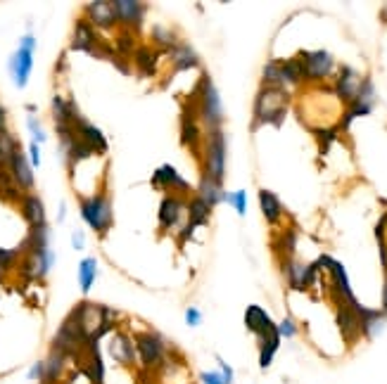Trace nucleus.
Segmentation results:
<instances>
[{
    "instance_id": "1",
    "label": "nucleus",
    "mask_w": 387,
    "mask_h": 384,
    "mask_svg": "<svg viewBox=\"0 0 387 384\" xmlns=\"http://www.w3.org/2000/svg\"><path fill=\"white\" fill-rule=\"evenodd\" d=\"M288 102H290V93L281 86H264L259 88L257 98H255V126L262 124H271V126H281L283 119L288 114Z\"/></svg>"
},
{
    "instance_id": "2",
    "label": "nucleus",
    "mask_w": 387,
    "mask_h": 384,
    "mask_svg": "<svg viewBox=\"0 0 387 384\" xmlns=\"http://www.w3.org/2000/svg\"><path fill=\"white\" fill-rule=\"evenodd\" d=\"M195 100H197V114L202 117V121L207 124V128L209 131L219 128L223 121V105H221V98H219V91H216L214 81L209 79V74H202V79H199Z\"/></svg>"
},
{
    "instance_id": "3",
    "label": "nucleus",
    "mask_w": 387,
    "mask_h": 384,
    "mask_svg": "<svg viewBox=\"0 0 387 384\" xmlns=\"http://www.w3.org/2000/svg\"><path fill=\"white\" fill-rule=\"evenodd\" d=\"M202 164H204L202 173L216 178V181H223V176H226V135H223L221 128L207 131Z\"/></svg>"
},
{
    "instance_id": "4",
    "label": "nucleus",
    "mask_w": 387,
    "mask_h": 384,
    "mask_svg": "<svg viewBox=\"0 0 387 384\" xmlns=\"http://www.w3.org/2000/svg\"><path fill=\"white\" fill-rule=\"evenodd\" d=\"M78 209H81V219L86 221L95 232L105 235V232L110 230L112 204H110V197H107L105 192H98V195H93V197H83L81 204H78Z\"/></svg>"
},
{
    "instance_id": "5",
    "label": "nucleus",
    "mask_w": 387,
    "mask_h": 384,
    "mask_svg": "<svg viewBox=\"0 0 387 384\" xmlns=\"http://www.w3.org/2000/svg\"><path fill=\"white\" fill-rule=\"evenodd\" d=\"M34 50H36V38L34 34H27L22 36L20 47L12 52L8 69L17 88H27L29 76H31V69H34Z\"/></svg>"
},
{
    "instance_id": "6",
    "label": "nucleus",
    "mask_w": 387,
    "mask_h": 384,
    "mask_svg": "<svg viewBox=\"0 0 387 384\" xmlns=\"http://www.w3.org/2000/svg\"><path fill=\"white\" fill-rule=\"evenodd\" d=\"M136 353L143 368L153 370L167 361V341L160 332H141L136 337Z\"/></svg>"
},
{
    "instance_id": "7",
    "label": "nucleus",
    "mask_w": 387,
    "mask_h": 384,
    "mask_svg": "<svg viewBox=\"0 0 387 384\" xmlns=\"http://www.w3.org/2000/svg\"><path fill=\"white\" fill-rule=\"evenodd\" d=\"M302 64H304V79L307 81H323L335 71V59L328 50H311L302 52Z\"/></svg>"
},
{
    "instance_id": "8",
    "label": "nucleus",
    "mask_w": 387,
    "mask_h": 384,
    "mask_svg": "<svg viewBox=\"0 0 387 384\" xmlns=\"http://www.w3.org/2000/svg\"><path fill=\"white\" fill-rule=\"evenodd\" d=\"M316 266H318V268H328V271H330V275H332V285H335V294H340L342 304H349V306H356V304H359V302L354 299L352 287H349L347 271H344V266H342L340 261H335L332 256L323 254V256H318Z\"/></svg>"
},
{
    "instance_id": "9",
    "label": "nucleus",
    "mask_w": 387,
    "mask_h": 384,
    "mask_svg": "<svg viewBox=\"0 0 387 384\" xmlns=\"http://www.w3.org/2000/svg\"><path fill=\"white\" fill-rule=\"evenodd\" d=\"M197 105H192L188 100L183 107V114H181V145L190 147L192 152H197L199 140H202V128L197 126Z\"/></svg>"
},
{
    "instance_id": "10",
    "label": "nucleus",
    "mask_w": 387,
    "mask_h": 384,
    "mask_svg": "<svg viewBox=\"0 0 387 384\" xmlns=\"http://www.w3.org/2000/svg\"><path fill=\"white\" fill-rule=\"evenodd\" d=\"M55 263V254L52 249H41V251H27V256L22 259V273L27 280H38V278H45L48 271L52 268Z\"/></svg>"
},
{
    "instance_id": "11",
    "label": "nucleus",
    "mask_w": 387,
    "mask_h": 384,
    "mask_svg": "<svg viewBox=\"0 0 387 384\" xmlns=\"http://www.w3.org/2000/svg\"><path fill=\"white\" fill-rule=\"evenodd\" d=\"M95 47H102L100 38H98V31H95V27L86 20V17H78L76 24H74V34H71L69 50L93 52L95 55Z\"/></svg>"
},
{
    "instance_id": "12",
    "label": "nucleus",
    "mask_w": 387,
    "mask_h": 384,
    "mask_svg": "<svg viewBox=\"0 0 387 384\" xmlns=\"http://www.w3.org/2000/svg\"><path fill=\"white\" fill-rule=\"evenodd\" d=\"M316 273H318L316 263H300L297 259H288L286 263V278L293 290H307V287H311L316 283Z\"/></svg>"
},
{
    "instance_id": "13",
    "label": "nucleus",
    "mask_w": 387,
    "mask_h": 384,
    "mask_svg": "<svg viewBox=\"0 0 387 384\" xmlns=\"http://www.w3.org/2000/svg\"><path fill=\"white\" fill-rule=\"evenodd\" d=\"M185 207H188V221H185V228L181 230V235H178V239H183V242L185 239H192V232H195L199 226H207L209 216H211V207L209 204H204L197 195L190 197Z\"/></svg>"
},
{
    "instance_id": "14",
    "label": "nucleus",
    "mask_w": 387,
    "mask_h": 384,
    "mask_svg": "<svg viewBox=\"0 0 387 384\" xmlns=\"http://www.w3.org/2000/svg\"><path fill=\"white\" fill-rule=\"evenodd\" d=\"M83 17L93 24L95 29H112L117 24V12H114L112 0H93L83 8Z\"/></svg>"
},
{
    "instance_id": "15",
    "label": "nucleus",
    "mask_w": 387,
    "mask_h": 384,
    "mask_svg": "<svg viewBox=\"0 0 387 384\" xmlns=\"http://www.w3.org/2000/svg\"><path fill=\"white\" fill-rule=\"evenodd\" d=\"M181 212H183V197L176 195V192H164L160 202V212H157L162 230H171L174 226H178Z\"/></svg>"
},
{
    "instance_id": "16",
    "label": "nucleus",
    "mask_w": 387,
    "mask_h": 384,
    "mask_svg": "<svg viewBox=\"0 0 387 384\" xmlns=\"http://www.w3.org/2000/svg\"><path fill=\"white\" fill-rule=\"evenodd\" d=\"M8 169H10V173H12V178H15L17 188H20V190L24 192V195H27V192H31L34 183H36V178H34V166H31V161H29V157L22 152V149L8 161Z\"/></svg>"
},
{
    "instance_id": "17",
    "label": "nucleus",
    "mask_w": 387,
    "mask_h": 384,
    "mask_svg": "<svg viewBox=\"0 0 387 384\" xmlns=\"http://www.w3.org/2000/svg\"><path fill=\"white\" fill-rule=\"evenodd\" d=\"M114 3V12H117V20L124 24L131 31H138L143 27L145 20V5L138 3V0H112Z\"/></svg>"
},
{
    "instance_id": "18",
    "label": "nucleus",
    "mask_w": 387,
    "mask_h": 384,
    "mask_svg": "<svg viewBox=\"0 0 387 384\" xmlns=\"http://www.w3.org/2000/svg\"><path fill=\"white\" fill-rule=\"evenodd\" d=\"M245 327L250 330L252 334H257L259 339L269 337L271 332H276V330H278L276 323L271 320V316L266 313L262 306H257V304L247 306V311H245Z\"/></svg>"
},
{
    "instance_id": "19",
    "label": "nucleus",
    "mask_w": 387,
    "mask_h": 384,
    "mask_svg": "<svg viewBox=\"0 0 387 384\" xmlns=\"http://www.w3.org/2000/svg\"><path fill=\"white\" fill-rule=\"evenodd\" d=\"M361 76L356 74L352 67H342L340 69V76L335 81V95L340 98L342 102H356L359 100V93H361Z\"/></svg>"
},
{
    "instance_id": "20",
    "label": "nucleus",
    "mask_w": 387,
    "mask_h": 384,
    "mask_svg": "<svg viewBox=\"0 0 387 384\" xmlns=\"http://www.w3.org/2000/svg\"><path fill=\"white\" fill-rule=\"evenodd\" d=\"M153 185L155 188H160V190H164V192H176V195L190 190V185L185 183V178H181L171 164H162L160 169H155Z\"/></svg>"
},
{
    "instance_id": "21",
    "label": "nucleus",
    "mask_w": 387,
    "mask_h": 384,
    "mask_svg": "<svg viewBox=\"0 0 387 384\" xmlns=\"http://www.w3.org/2000/svg\"><path fill=\"white\" fill-rule=\"evenodd\" d=\"M110 353L117 363L122 365H133L138 361V353H136V339H131L126 332H117L110 341Z\"/></svg>"
},
{
    "instance_id": "22",
    "label": "nucleus",
    "mask_w": 387,
    "mask_h": 384,
    "mask_svg": "<svg viewBox=\"0 0 387 384\" xmlns=\"http://www.w3.org/2000/svg\"><path fill=\"white\" fill-rule=\"evenodd\" d=\"M74 131H76V135L81 138L86 145L93 149V152H98V154H105L107 152V138L102 135V131L98 128V126H93L90 121H86V119H78V121L74 124Z\"/></svg>"
},
{
    "instance_id": "23",
    "label": "nucleus",
    "mask_w": 387,
    "mask_h": 384,
    "mask_svg": "<svg viewBox=\"0 0 387 384\" xmlns=\"http://www.w3.org/2000/svg\"><path fill=\"white\" fill-rule=\"evenodd\" d=\"M20 209H22V216H24V221L29 223V228L45 226V204L38 195L27 192V195L22 197V202H20Z\"/></svg>"
},
{
    "instance_id": "24",
    "label": "nucleus",
    "mask_w": 387,
    "mask_h": 384,
    "mask_svg": "<svg viewBox=\"0 0 387 384\" xmlns=\"http://www.w3.org/2000/svg\"><path fill=\"white\" fill-rule=\"evenodd\" d=\"M197 197L209 207H216V204L223 202L226 192H223V183L216 181V178L207 176V173H199V183H197Z\"/></svg>"
},
{
    "instance_id": "25",
    "label": "nucleus",
    "mask_w": 387,
    "mask_h": 384,
    "mask_svg": "<svg viewBox=\"0 0 387 384\" xmlns=\"http://www.w3.org/2000/svg\"><path fill=\"white\" fill-rule=\"evenodd\" d=\"M359 306H349V304H340L337 309V325H340L344 337H354L356 332H361V320H359Z\"/></svg>"
},
{
    "instance_id": "26",
    "label": "nucleus",
    "mask_w": 387,
    "mask_h": 384,
    "mask_svg": "<svg viewBox=\"0 0 387 384\" xmlns=\"http://www.w3.org/2000/svg\"><path fill=\"white\" fill-rule=\"evenodd\" d=\"M257 197H259V209H262L266 223L276 226L283 216V204H281V200H278V195L271 190H259Z\"/></svg>"
},
{
    "instance_id": "27",
    "label": "nucleus",
    "mask_w": 387,
    "mask_h": 384,
    "mask_svg": "<svg viewBox=\"0 0 387 384\" xmlns=\"http://www.w3.org/2000/svg\"><path fill=\"white\" fill-rule=\"evenodd\" d=\"M157 59H160V50L153 45H138L136 55H133V64L143 76H155L157 71Z\"/></svg>"
},
{
    "instance_id": "28",
    "label": "nucleus",
    "mask_w": 387,
    "mask_h": 384,
    "mask_svg": "<svg viewBox=\"0 0 387 384\" xmlns=\"http://www.w3.org/2000/svg\"><path fill=\"white\" fill-rule=\"evenodd\" d=\"M66 358L62 351L57 349H50L45 358V375H43V384H57L59 380L64 377V368H66Z\"/></svg>"
},
{
    "instance_id": "29",
    "label": "nucleus",
    "mask_w": 387,
    "mask_h": 384,
    "mask_svg": "<svg viewBox=\"0 0 387 384\" xmlns=\"http://www.w3.org/2000/svg\"><path fill=\"white\" fill-rule=\"evenodd\" d=\"M88 349H90V358H88V365L81 373L93 384H105V363H102V356H100V346L90 344Z\"/></svg>"
},
{
    "instance_id": "30",
    "label": "nucleus",
    "mask_w": 387,
    "mask_h": 384,
    "mask_svg": "<svg viewBox=\"0 0 387 384\" xmlns=\"http://www.w3.org/2000/svg\"><path fill=\"white\" fill-rule=\"evenodd\" d=\"M281 334H278V330L276 332H271L269 337H262L259 339V368H271V363H274V358H276V353H278V346H281Z\"/></svg>"
},
{
    "instance_id": "31",
    "label": "nucleus",
    "mask_w": 387,
    "mask_h": 384,
    "mask_svg": "<svg viewBox=\"0 0 387 384\" xmlns=\"http://www.w3.org/2000/svg\"><path fill=\"white\" fill-rule=\"evenodd\" d=\"M50 247V228L45 226H38V228H29V235L27 239L22 242V249H29V251H41V249H48Z\"/></svg>"
},
{
    "instance_id": "32",
    "label": "nucleus",
    "mask_w": 387,
    "mask_h": 384,
    "mask_svg": "<svg viewBox=\"0 0 387 384\" xmlns=\"http://www.w3.org/2000/svg\"><path fill=\"white\" fill-rule=\"evenodd\" d=\"M171 62H174V69L176 71H185V69H192V67H199V57L197 52L192 50L190 45H176L171 52Z\"/></svg>"
},
{
    "instance_id": "33",
    "label": "nucleus",
    "mask_w": 387,
    "mask_h": 384,
    "mask_svg": "<svg viewBox=\"0 0 387 384\" xmlns=\"http://www.w3.org/2000/svg\"><path fill=\"white\" fill-rule=\"evenodd\" d=\"M95 275H98V259H93V256L81 259V263H78V287H81L83 297H88V292L93 290Z\"/></svg>"
},
{
    "instance_id": "34",
    "label": "nucleus",
    "mask_w": 387,
    "mask_h": 384,
    "mask_svg": "<svg viewBox=\"0 0 387 384\" xmlns=\"http://www.w3.org/2000/svg\"><path fill=\"white\" fill-rule=\"evenodd\" d=\"M281 76H283V88L297 86L300 81H304V64H302V57L283 59L281 62Z\"/></svg>"
},
{
    "instance_id": "35",
    "label": "nucleus",
    "mask_w": 387,
    "mask_h": 384,
    "mask_svg": "<svg viewBox=\"0 0 387 384\" xmlns=\"http://www.w3.org/2000/svg\"><path fill=\"white\" fill-rule=\"evenodd\" d=\"M0 195L8 202H22V197H24V192L17 188V183H15V178H12L8 166H0Z\"/></svg>"
},
{
    "instance_id": "36",
    "label": "nucleus",
    "mask_w": 387,
    "mask_h": 384,
    "mask_svg": "<svg viewBox=\"0 0 387 384\" xmlns=\"http://www.w3.org/2000/svg\"><path fill=\"white\" fill-rule=\"evenodd\" d=\"M138 50V43H136V34L133 31H122L117 36V40H114V52H117V57H133Z\"/></svg>"
},
{
    "instance_id": "37",
    "label": "nucleus",
    "mask_w": 387,
    "mask_h": 384,
    "mask_svg": "<svg viewBox=\"0 0 387 384\" xmlns=\"http://www.w3.org/2000/svg\"><path fill=\"white\" fill-rule=\"evenodd\" d=\"M20 152V142L10 133H0V166H8V161Z\"/></svg>"
},
{
    "instance_id": "38",
    "label": "nucleus",
    "mask_w": 387,
    "mask_h": 384,
    "mask_svg": "<svg viewBox=\"0 0 387 384\" xmlns=\"http://www.w3.org/2000/svg\"><path fill=\"white\" fill-rule=\"evenodd\" d=\"M153 40H155V45L160 47V50H167V52H171L174 47H176V36H174L169 29H162V27H155L153 29Z\"/></svg>"
},
{
    "instance_id": "39",
    "label": "nucleus",
    "mask_w": 387,
    "mask_h": 384,
    "mask_svg": "<svg viewBox=\"0 0 387 384\" xmlns=\"http://www.w3.org/2000/svg\"><path fill=\"white\" fill-rule=\"evenodd\" d=\"M22 251L20 249H0V271H10V268H15L17 263L22 259Z\"/></svg>"
},
{
    "instance_id": "40",
    "label": "nucleus",
    "mask_w": 387,
    "mask_h": 384,
    "mask_svg": "<svg viewBox=\"0 0 387 384\" xmlns=\"http://www.w3.org/2000/svg\"><path fill=\"white\" fill-rule=\"evenodd\" d=\"M27 126H29V133L34 135V142H38V145H41V142H45L48 133H45V128H43V126H41V121L34 117V114L27 119Z\"/></svg>"
},
{
    "instance_id": "41",
    "label": "nucleus",
    "mask_w": 387,
    "mask_h": 384,
    "mask_svg": "<svg viewBox=\"0 0 387 384\" xmlns=\"http://www.w3.org/2000/svg\"><path fill=\"white\" fill-rule=\"evenodd\" d=\"M228 204L238 212L240 216H245L247 214V192L245 190H235L231 192V200H228Z\"/></svg>"
},
{
    "instance_id": "42",
    "label": "nucleus",
    "mask_w": 387,
    "mask_h": 384,
    "mask_svg": "<svg viewBox=\"0 0 387 384\" xmlns=\"http://www.w3.org/2000/svg\"><path fill=\"white\" fill-rule=\"evenodd\" d=\"M297 332H300V327L293 318H283V320L278 323V334H281L283 339H293Z\"/></svg>"
},
{
    "instance_id": "43",
    "label": "nucleus",
    "mask_w": 387,
    "mask_h": 384,
    "mask_svg": "<svg viewBox=\"0 0 387 384\" xmlns=\"http://www.w3.org/2000/svg\"><path fill=\"white\" fill-rule=\"evenodd\" d=\"M185 325L188 327L202 325V311L195 309V306H188V309H185Z\"/></svg>"
},
{
    "instance_id": "44",
    "label": "nucleus",
    "mask_w": 387,
    "mask_h": 384,
    "mask_svg": "<svg viewBox=\"0 0 387 384\" xmlns=\"http://www.w3.org/2000/svg\"><path fill=\"white\" fill-rule=\"evenodd\" d=\"M199 382L202 384H226L219 370H202V373H199Z\"/></svg>"
},
{
    "instance_id": "45",
    "label": "nucleus",
    "mask_w": 387,
    "mask_h": 384,
    "mask_svg": "<svg viewBox=\"0 0 387 384\" xmlns=\"http://www.w3.org/2000/svg\"><path fill=\"white\" fill-rule=\"evenodd\" d=\"M216 363H219V373H221V377H223V382H226V384H233V382H235V373H233L231 365L223 361L221 356H216Z\"/></svg>"
},
{
    "instance_id": "46",
    "label": "nucleus",
    "mask_w": 387,
    "mask_h": 384,
    "mask_svg": "<svg viewBox=\"0 0 387 384\" xmlns=\"http://www.w3.org/2000/svg\"><path fill=\"white\" fill-rule=\"evenodd\" d=\"M43 375H45V363L43 361H36L27 373L29 380H41V382H43Z\"/></svg>"
},
{
    "instance_id": "47",
    "label": "nucleus",
    "mask_w": 387,
    "mask_h": 384,
    "mask_svg": "<svg viewBox=\"0 0 387 384\" xmlns=\"http://www.w3.org/2000/svg\"><path fill=\"white\" fill-rule=\"evenodd\" d=\"M29 161H31V166H41V145L38 142H29Z\"/></svg>"
},
{
    "instance_id": "48",
    "label": "nucleus",
    "mask_w": 387,
    "mask_h": 384,
    "mask_svg": "<svg viewBox=\"0 0 387 384\" xmlns=\"http://www.w3.org/2000/svg\"><path fill=\"white\" fill-rule=\"evenodd\" d=\"M283 249H286V254H293V249H295V232L293 230L283 235Z\"/></svg>"
},
{
    "instance_id": "49",
    "label": "nucleus",
    "mask_w": 387,
    "mask_h": 384,
    "mask_svg": "<svg viewBox=\"0 0 387 384\" xmlns=\"http://www.w3.org/2000/svg\"><path fill=\"white\" fill-rule=\"evenodd\" d=\"M83 244H86V242H83V232H81V230H76V232H74V237H71V247H74L76 251H81V249H83Z\"/></svg>"
},
{
    "instance_id": "50",
    "label": "nucleus",
    "mask_w": 387,
    "mask_h": 384,
    "mask_svg": "<svg viewBox=\"0 0 387 384\" xmlns=\"http://www.w3.org/2000/svg\"><path fill=\"white\" fill-rule=\"evenodd\" d=\"M0 133H8V110L0 105Z\"/></svg>"
},
{
    "instance_id": "51",
    "label": "nucleus",
    "mask_w": 387,
    "mask_h": 384,
    "mask_svg": "<svg viewBox=\"0 0 387 384\" xmlns=\"http://www.w3.org/2000/svg\"><path fill=\"white\" fill-rule=\"evenodd\" d=\"M383 311L387 313V278H385V285H383Z\"/></svg>"
},
{
    "instance_id": "52",
    "label": "nucleus",
    "mask_w": 387,
    "mask_h": 384,
    "mask_svg": "<svg viewBox=\"0 0 387 384\" xmlns=\"http://www.w3.org/2000/svg\"><path fill=\"white\" fill-rule=\"evenodd\" d=\"M64 214H66V204H59V209H57V219L62 221V219H64Z\"/></svg>"
}]
</instances>
